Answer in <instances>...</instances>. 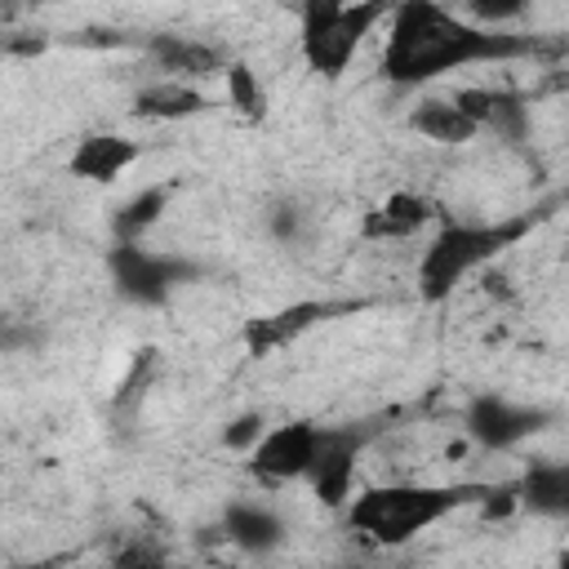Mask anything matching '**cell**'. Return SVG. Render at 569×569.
Here are the masks:
<instances>
[{
	"label": "cell",
	"mask_w": 569,
	"mask_h": 569,
	"mask_svg": "<svg viewBox=\"0 0 569 569\" xmlns=\"http://www.w3.org/2000/svg\"><path fill=\"white\" fill-rule=\"evenodd\" d=\"M222 533L244 551H271L284 538V525H280V516L271 507H262L253 498H236L222 511Z\"/></svg>",
	"instance_id": "cell-17"
},
{
	"label": "cell",
	"mask_w": 569,
	"mask_h": 569,
	"mask_svg": "<svg viewBox=\"0 0 569 569\" xmlns=\"http://www.w3.org/2000/svg\"><path fill=\"white\" fill-rule=\"evenodd\" d=\"M151 58L160 62V71L178 76V80H196V76H222L227 71V53L204 44V40H191V36H156L151 40Z\"/></svg>",
	"instance_id": "cell-16"
},
{
	"label": "cell",
	"mask_w": 569,
	"mask_h": 569,
	"mask_svg": "<svg viewBox=\"0 0 569 569\" xmlns=\"http://www.w3.org/2000/svg\"><path fill=\"white\" fill-rule=\"evenodd\" d=\"M360 449H365V436L356 427H325L320 431V449H316V462L307 471V485L311 493L342 511L356 493V462H360Z\"/></svg>",
	"instance_id": "cell-8"
},
{
	"label": "cell",
	"mask_w": 569,
	"mask_h": 569,
	"mask_svg": "<svg viewBox=\"0 0 569 569\" xmlns=\"http://www.w3.org/2000/svg\"><path fill=\"white\" fill-rule=\"evenodd\" d=\"M164 204H169V187H147V191H138L133 200H124V204L116 209V218H111L116 240H142V236L160 222Z\"/></svg>",
	"instance_id": "cell-19"
},
{
	"label": "cell",
	"mask_w": 569,
	"mask_h": 569,
	"mask_svg": "<svg viewBox=\"0 0 569 569\" xmlns=\"http://www.w3.org/2000/svg\"><path fill=\"white\" fill-rule=\"evenodd\" d=\"M525 236V222H436V231L427 236V249L418 258V298L422 302H445L453 298V289L485 271L507 244H516Z\"/></svg>",
	"instance_id": "cell-3"
},
{
	"label": "cell",
	"mask_w": 569,
	"mask_h": 569,
	"mask_svg": "<svg viewBox=\"0 0 569 569\" xmlns=\"http://www.w3.org/2000/svg\"><path fill=\"white\" fill-rule=\"evenodd\" d=\"M520 507L542 516V520H569V458L556 462H533L516 480Z\"/></svg>",
	"instance_id": "cell-14"
},
{
	"label": "cell",
	"mask_w": 569,
	"mask_h": 569,
	"mask_svg": "<svg viewBox=\"0 0 569 569\" xmlns=\"http://www.w3.org/2000/svg\"><path fill=\"white\" fill-rule=\"evenodd\" d=\"M338 307L333 302H320V298H302V302H289V307H276V311H262V316H249L240 338L249 347L253 360H267L276 356L280 347L298 342L307 329H316L320 320H329Z\"/></svg>",
	"instance_id": "cell-9"
},
{
	"label": "cell",
	"mask_w": 569,
	"mask_h": 569,
	"mask_svg": "<svg viewBox=\"0 0 569 569\" xmlns=\"http://www.w3.org/2000/svg\"><path fill=\"white\" fill-rule=\"evenodd\" d=\"M396 0H302L298 4V49L307 71L342 80L365 36L387 22Z\"/></svg>",
	"instance_id": "cell-4"
},
{
	"label": "cell",
	"mask_w": 569,
	"mask_h": 569,
	"mask_svg": "<svg viewBox=\"0 0 569 569\" xmlns=\"http://www.w3.org/2000/svg\"><path fill=\"white\" fill-rule=\"evenodd\" d=\"M142 156V142L129 133H111V129H93L84 138H76L71 156H67V173L93 187H111L116 178H124Z\"/></svg>",
	"instance_id": "cell-10"
},
{
	"label": "cell",
	"mask_w": 569,
	"mask_h": 569,
	"mask_svg": "<svg viewBox=\"0 0 569 569\" xmlns=\"http://www.w3.org/2000/svg\"><path fill=\"white\" fill-rule=\"evenodd\" d=\"M547 422H551L547 409L520 405V400L498 396V391L476 396V400L467 405V413H462V431H467L480 449H516L520 440L538 436Z\"/></svg>",
	"instance_id": "cell-7"
},
{
	"label": "cell",
	"mask_w": 569,
	"mask_h": 569,
	"mask_svg": "<svg viewBox=\"0 0 569 569\" xmlns=\"http://www.w3.org/2000/svg\"><path fill=\"white\" fill-rule=\"evenodd\" d=\"M267 431V422L258 418V413H244V418H236L227 431H222V445L227 449H236V453H249L253 445H258V436Z\"/></svg>",
	"instance_id": "cell-21"
},
{
	"label": "cell",
	"mask_w": 569,
	"mask_h": 569,
	"mask_svg": "<svg viewBox=\"0 0 569 569\" xmlns=\"http://www.w3.org/2000/svg\"><path fill=\"white\" fill-rule=\"evenodd\" d=\"M222 84H227V102H231V111H236L240 120H249V124H262V120H267L271 93H267V84L258 80V71H253L249 62L231 58L227 71H222Z\"/></svg>",
	"instance_id": "cell-18"
},
{
	"label": "cell",
	"mask_w": 569,
	"mask_h": 569,
	"mask_svg": "<svg viewBox=\"0 0 569 569\" xmlns=\"http://www.w3.org/2000/svg\"><path fill=\"white\" fill-rule=\"evenodd\" d=\"M320 422L311 418H289V422H276L258 436V445L244 453V467L253 480L262 485H289V480H307L311 462H316V449H320Z\"/></svg>",
	"instance_id": "cell-6"
},
{
	"label": "cell",
	"mask_w": 569,
	"mask_h": 569,
	"mask_svg": "<svg viewBox=\"0 0 569 569\" xmlns=\"http://www.w3.org/2000/svg\"><path fill=\"white\" fill-rule=\"evenodd\" d=\"M431 222H436V200H427L422 191L396 187V191H387L360 218V236L365 240H378V244H400V240H418Z\"/></svg>",
	"instance_id": "cell-11"
},
{
	"label": "cell",
	"mask_w": 569,
	"mask_h": 569,
	"mask_svg": "<svg viewBox=\"0 0 569 569\" xmlns=\"http://www.w3.org/2000/svg\"><path fill=\"white\" fill-rule=\"evenodd\" d=\"M525 49H529L525 40L502 36L493 27H480L462 13H453L445 0H396V9L387 18L378 76L387 84L418 89V84H431L458 67L516 58Z\"/></svg>",
	"instance_id": "cell-1"
},
{
	"label": "cell",
	"mask_w": 569,
	"mask_h": 569,
	"mask_svg": "<svg viewBox=\"0 0 569 569\" xmlns=\"http://www.w3.org/2000/svg\"><path fill=\"white\" fill-rule=\"evenodd\" d=\"M493 485H440V480H391V485H369L356 489L347 511V525L378 542V547H405L418 533H427L431 525H440L445 516H453L467 502H485Z\"/></svg>",
	"instance_id": "cell-2"
},
{
	"label": "cell",
	"mask_w": 569,
	"mask_h": 569,
	"mask_svg": "<svg viewBox=\"0 0 569 569\" xmlns=\"http://www.w3.org/2000/svg\"><path fill=\"white\" fill-rule=\"evenodd\" d=\"M107 276H111V289L124 302H133V307H164L178 293V284L196 280V267L187 258L147 249L142 240H116L107 249Z\"/></svg>",
	"instance_id": "cell-5"
},
{
	"label": "cell",
	"mask_w": 569,
	"mask_h": 569,
	"mask_svg": "<svg viewBox=\"0 0 569 569\" xmlns=\"http://www.w3.org/2000/svg\"><path fill=\"white\" fill-rule=\"evenodd\" d=\"M409 129L440 147H462L480 138V124L458 107V98H422L409 111Z\"/></svg>",
	"instance_id": "cell-15"
},
{
	"label": "cell",
	"mask_w": 569,
	"mask_h": 569,
	"mask_svg": "<svg viewBox=\"0 0 569 569\" xmlns=\"http://www.w3.org/2000/svg\"><path fill=\"white\" fill-rule=\"evenodd\" d=\"M200 111H209V93L196 89L191 80H178V76H164V80L133 93V116L138 120L169 124V120H191Z\"/></svg>",
	"instance_id": "cell-13"
},
{
	"label": "cell",
	"mask_w": 569,
	"mask_h": 569,
	"mask_svg": "<svg viewBox=\"0 0 569 569\" xmlns=\"http://www.w3.org/2000/svg\"><path fill=\"white\" fill-rule=\"evenodd\" d=\"M458 4H462V13H467L471 22L498 31V27H507V22H520L533 0H458Z\"/></svg>",
	"instance_id": "cell-20"
},
{
	"label": "cell",
	"mask_w": 569,
	"mask_h": 569,
	"mask_svg": "<svg viewBox=\"0 0 569 569\" xmlns=\"http://www.w3.org/2000/svg\"><path fill=\"white\" fill-rule=\"evenodd\" d=\"M458 107L480 124V133H498L502 142H520L529 129V107L525 98H516L511 89H493V84H467L453 93Z\"/></svg>",
	"instance_id": "cell-12"
}]
</instances>
